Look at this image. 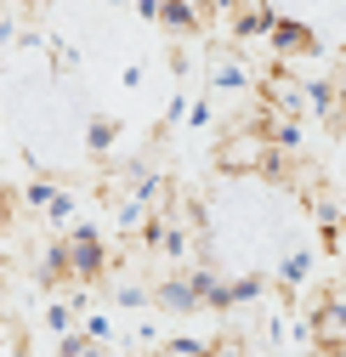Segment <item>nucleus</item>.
<instances>
[{
	"mask_svg": "<svg viewBox=\"0 0 346 357\" xmlns=\"http://www.w3.org/2000/svg\"><path fill=\"white\" fill-rule=\"evenodd\" d=\"M165 255H188V227H176V221H170L165 227V244H159Z\"/></svg>",
	"mask_w": 346,
	"mask_h": 357,
	"instance_id": "obj_18",
	"label": "nucleus"
},
{
	"mask_svg": "<svg viewBox=\"0 0 346 357\" xmlns=\"http://www.w3.org/2000/svg\"><path fill=\"white\" fill-rule=\"evenodd\" d=\"M114 142H119V119H91V125H85V153L103 159Z\"/></svg>",
	"mask_w": 346,
	"mask_h": 357,
	"instance_id": "obj_11",
	"label": "nucleus"
},
{
	"mask_svg": "<svg viewBox=\"0 0 346 357\" xmlns=\"http://www.w3.org/2000/svg\"><path fill=\"white\" fill-rule=\"evenodd\" d=\"M148 301H153V289H142L137 278H125V284L114 289V306H148Z\"/></svg>",
	"mask_w": 346,
	"mask_h": 357,
	"instance_id": "obj_16",
	"label": "nucleus"
},
{
	"mask_svg": "<svg viewBox=\"0 0 346 357\" xmlns=\"http://www.w3.org/2000/svg\"><path fill=\"white\" fill-rule=\"evenodd\" d=\"M46 215H52V227H57V233H63V227H74V193L63 188V193L52 199V210H46Z\"/></svg>",
	"mask_w": 346,
	"mask_h": 357,
	"instance_id": "obj_17",
	"label": "nucleus"
},
{
	"mask_svg": "<svg viewBox=\"0 0 346 357\" xmlns=\"http://www.w3.org/2000/svg\"><path fill=\"white\" fill-rule=\"evenodd\" d=\"M301 335H307L313 346H346V295H324L318 306H313V318L301 324Z\"/></svg>",
	"mask_w": 346,
	"mask_h": 357,
	"instance_id": "obj_3",
	"label": "nucleus"
},
{
	"mask_svg": "<svg viewBox=\"0 0 346 357\" xmlns=\"http://www.w3.org/2000/svg\"><path fill=\"white\" fill-rule=\"evenodd\" d=\"M153 306L176 312V318H193L204 301H199V289H193V278H188V273H170V278H159V284H153Z\"/></svg>",
	"mask_w": 346,
	"mask_h": 357,
	"instance_id": "obj_6",
	"label": "nucleus"
},
{
	"mask_svg": "<svg viewBox=\"0 0 346 357\" xmlns=\"http://www.w3.org/2000/svg\"><path fill=\"white\" fill-rule=\"evenodd\" d=\"M108 6H125V0H108Z\"/></svg>",
	"mask_w": 346,
	"mask_h": 357,
	"instance_id": "obj_24",
	"label": "nucleus"
},
{
	"mask_svg": "<svg viewBox=\"0 0 346 357\" xmlns=\"http://www.w3.org/2000/svg\"><path fill=\"white\" fill-rule=\"evenodd\" d=\"M40 284H57V278H74V261H68V238H52L46 250H40V273H34Z\"/></svg>",
	"mask_w": 346,
	"mask_h": 357,
	"instance_id": "obj_8",
	"label": "nucleus"
},
{
	"mask_svg": "<svg viewBox=\"0 0 346 357\" xmlns=\"http://www.w3.org/2000/svg\"><path fill=\"white\" fill-rule=\"evenodd\" d=\"M159 351H165V357H210V340H199V335H176V340H165Z\"/></svg>",
	"mask_w": 346,
	"mask_h": 357,
	"instance_id": "obj_12",
	"label": "nucleus"
},
{
	"mask_svg": "<svg viewBox=\"0 0 346 357\" xmlns=\"http://www.w3.org/2000/svg\"><path fill=\"white\" fill-rule=\"evenodd\" d=\"M137 17H142V23H159V17H165V0H137Z\"/></svg>",
	"mask_w": 346,
	"mask_h": 357,
	"instance_id": "obj_19",
	"label": "nucleus"
},
{
	"mask_svg": "<svg viewBox=\"0 0 346 357\" xmlns=\"http://www.w3.org/2000/svg\"><path fill=\"white\" fill-rule=\"evenodd\" d=\"M57 193H63V188H57V182H46V176H34V182L23 188V199H29L34 210H52V199H57Z\"/></svg>",
	"mask_w": 346,
	"mask_h": 357,
	"instance_id": "obj_14",
	"label": "nucleus"
},
{
	"mask_svg": "<svg viewBox=\"0 0 346 357\" xmlns=\"http://www.w3.org/2000/svg\"><path fill=\"white\" fill-rule=\"evenodd\" d=\"M210 357H244V346H239V340H216Z\"/></svg>",
	"mask_w": 346,
	"mask_h": 357,
	"instance_id": "obj_22",
	"label": "nucleus"
},
{
	"mask_svg": "<svg viewBox=\"0 0 346 357\" xmlns=\"http://www.w3.org/2000/svg\"><path fill=\"white\" fill-rule=\"evenodd\" d=\"M204 23V12L193 6V0H165V17H159V29H170V34H193Z\"/></svg>",
	"mask_w": 346,
	"mask_h": 357,
	"instance_id": "obj_9",
	"label": "nucleus"
},
{
	"mask_svg": "<svg viewBox=\"0 0 346 357\" xmlns=\"http://www.w3.org/2000/svg\"><path fill=\"white\" fill-rule=\"evenodd\" d=\"M131 357H142V351H131Z\"/></svg>",
	"mask_w": 346,
	"mask_h": 357,
	"instance_id": "obj_26",
	"label": "nucleus"
},
{
	"mask_svg": "<svg viewBox=\"0 0 346 357\" xmlns=\"http://www.w3.org/2000/svg\"><path fill=\"white\" fill-rule=\"evenodd\" d=\"M85 335H91V340H108L114 324H108V318H85Z\"/></svg>",
	"mask_w": 346,
	"mask_h": 357,
	"instance_id": "obj_21",
	"label": "nucleus"
},
{
	"mask_svg": "<svg viewBox=\"0 0 346 357\" xmlns=\"http://www.w3.org/2000/svg\"><path fill=\"white\" fill-rule=\"evenodd\" d=\"M262 289H267V278H262V273H239V278H233V301H239V306L262 301Z\"/></svg>",
	"mask_w": 346,
	"mask_h": 357,
	"instance_id": "obj_13",
	"label": "nucleus"
},
{
	"mask_svg": "<svg viewBox=\"0 0 346 357\" xmlns=\"http://www.w3.org/2000/svg\"><path fill=\"white\" fill-rule=\"evenodd\" d=\"M210 119H216V108H210V102H193V114H188V125H193V130H204Z\"/></svg>",
	"mask_w": 346,
	"mask_h": 357,
	"instance_id": "obj_20",
	"label": "nucleus"
},
{
	"mask_svg": "<svg viewBox=\"0 0 346 357\" xmlns=\"http://www.w3.org/2000/svg\"><path fill=\"white\" fill-rule=\"evenodd\" d=\"M216 165H222L227 176H284V153H278L255 125L227 130V137L216 142Z\"/></svg>",
	"mask_w": 346,
	"mask_h": 357,
	"instance_id": "obj_1",
	"label": "nucleus"
},
{
	"mask_svg": "<svg viewBox=\"0 0 346 357\" xmlns=\"http://www.w3.org/2000/svg\"><path fill=\"white\" fill-rule=\"evenodd\" d=\"M63 238H68V261H74V284H97V278L108 273V244H103V227H97V221H74Z\"/></svg>",
	"mask_w": 346,
	"mask_h": 357,
	"instance_id": "obj_2",
	"label": "nucleus"
},
{
	"mask_svg": "<svg viewBox=\"0 0 346 357\" xmlns=\"http://www.w3.org/2000/svg\"><path fill=\"white\" fill-rule=\"evenodd\" d=\"M307 273H313V250H289L284 261H278V284L295 295L301 284H307Z\"/></svg>",
	"mask_w": 346,
	"mask_h": 357,
	"instance_id": "obj_10",
	"label": "nucleus"
},
{
	"mask_svg": "<svg viewBox=\"0 0 346 357\" xmlns=\"http://www.w3.org/2000/svg\"><path fill=\"white\" fill-rule=\"evenodd\" d=\"M262 91H267V102L278 108V114H307L313 102H307V79H295V74H284V68H273L267 79H262Z\"/></svg>",
	"mask_w": 346,
	"mask_h": 357,
	"instance_id": "obj_5",
	"label": "nucleus"
},
{
	"mask_svg": "<svg viewBox=\"0 0 346 357\" xmlns=\"http://www.w3.org/2000/svg\"><path fill=\"white\" fill-rule=\"evenodd\" d=\"M250 63L239 57V52H216V63H210V85L216 91H250Z\"/></svg>",
	"mask_w": 346,
	"mask_h": 357,
	"instance_id": "obj_7",
	"label": "nucleus"
},
{
	"mask_svg": "<svg viewBox=\"0 0 346 357\" xmlns=\"http://www.w3.org/2000/svg\"><path fill=\"white\" fill-rule=\"evenodd\" d=\"M318 357H346V346H318Z\"/></svg>",
	"mask_w": 346,
	"mask_h": 357,
	"instance_id": "obj_23",
	"label": "nucleus"
},
{
	"mask_svg": "<svg viewBox=\"0 0 346 357\" xmlns=\"http://www.w3.org/2000/svg\"><path fill=\"white\" fill-rule=\"evenodd\" d=\"M340 63H346V46H340Z\"/></svg>",
	"mask_w": 346,
	"mask_h": 357,
	"instance_id": "obj_25",
	"label": "nucleus"
},
{
	"mask_svg": "<svg viewBox=\"0 0 346 357\" xmlns=\"http://www.w3.org/2000/svg\"><path fill=\"white\" fill-rule=\"evenodd\" d=\"M74 318H80V312H74V306H68V301H63V295H57V301H52V306H46V324H52V329H57V335H74Z\"/></svg>",
	"mask_w": 346,
	"mask_h": 357,
	"instance_id": "obj_15",
	"label": "nucleus"
},
{
	"mask_svg": "<svg viewBox=\"0 0 346 357\" xmlns=\"http://www.w3.org/2000/svg\"><path fill=\"white\" fill-rule=\"evenodd\" d=\"M267 46H273V57L295 63V57H313L318 52V34H313V23H301V17H278L273 34H267Z\"/></svg>",
	"mask_w": 346,
	"mask_h": 357,
	"instance_id": "obj_4",
	"label": "nucleus"
}]
</instances>
